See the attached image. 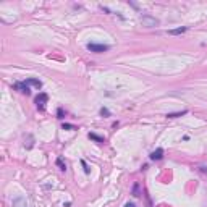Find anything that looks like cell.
<instances>
[{
	"label": "cell",
	"mask_w": 207,
	"mask_h": 207,
	"mask_svg": "<svg viewBox=\"0 0 207 207\" xmlns=\"http://www.w3.org/2000/svg\"><path fill=\"white\" fill-rule=\"evenodd\" d=\"M108 49V45H105V44H94V42H89L88 44V50H91V52H96V54H102V52H107Z\"/></svg>",
	"instance_id": "6da1fadb"
},
{
	"label": "cell",
	"mask_w": 207,
	"mask_h": 207,
	"mask_svg": "<svg viewBox=\"0 0 207 207\" xmlns=\"http://www.w3.org/2000/svg\"><path fill=\"white\" fill-rule=\"evenodd\" d=\"M47 100H49V96L45 94V92H41L37 97H36V105H37V108L39 110H44L45 108V104H47Z\"/></svg>",
	"instance_id": "7a4b0ae2"
},
{
	"label": "cell",
	"mask_w": 207,
	"mask_h": 207,
	"mask_svg": "<svg viewBox=\"0 0 207 207\" xmlns=\"http://www.w3.org/2000/svg\"><path fill=\"white\" fill-rule=\"evenodd\" d=\"M15 89H18L20 92H23V94H31V89H29V86H28L26 83H16L15 84Z\"/></svg>",
	"instance_id": "3957f363"
},
{
	"label": "cell",
	"mask_w": 207,
	"mask_h": 207,
	"mask_svg": "<svg viewBox=\"0 0 207 207\" xmlns=\"http://www.w3.org/2000/svg\"><path fill=\"white\" fill-rule=\"evenodd\" d=\"M13 207H29V205H28V201H26V198L20 196V198L13 199Z\"/></svg>",
	"instance_id": "277c9868"
},
{
	"label": "cell",
	"mask_w": 207,
	"mask_h": 207,
	"mask_svg": "<svg viewBox=\"0 0 207 207\" xmlns=\"http://www.w3.org/2000/svg\"><path fill=\"white\" fill-rule=\"evenodd\" d=\"M162 157H164V149H162V147L155 149V151L151 154V159H152V160H160Z\"/></svg>",
	"instance_id": "5b68a950"
},
{
	"label": "cell",
	"mask_w": 207,
	"mask_h": 207,
	"mask_svg": "<svg viewBox=\"0 0 207 207\" xmlns=\"http://www.w3.org/2000/svg\"><path fill=\"white\" fill-rule=\"evenodd\" d=\"M28 86H34V88H37V89H41L42 88V83L39 81V79H34V78H29V79H26L24 81Z\"/></svg>",
	"instance_id": "8992f818"
},
{
	"label": "cell",
	"mask_w": 207,
	"mask_h": 207,
	"mask_svg": "<svg viewBox=\"0 0 207 207\" xmlns=\"http://www.w3.org/2000/svg\"><path fill=\"white\" fill-rule=\"evenodd\" d=\"M141 21L144 23V24H147L149 28L157 24V20H154V18H149V16H142V20H141Z\"/></svg>",
	"instance_id": "52a82bcc"
},
{
	"label": "cell",
	"mask_w": 207,
	"mask_h": 207,
	"mask_svg": "<svg viewBox=\"0 0 207 207\" xmlns=\"http://www.w3.org/2000/svg\"><path fill=\"white\" fill-rule=\"evenodd\" d=\"M188 112L186 110H181V112H175V113H167V117L168 118H176V117H183V115H186Z\"/></svg>",
	"instance_id": "ba28073f"
},
{
	"label": "cell",
	"mask_w": 207,
	"mask_h": 207,
	"mask_svg": "<svg viewBox=\"0 0 207 207\" xmlns=\"http://www.w3.org/2000/svg\"><path fill=\"white\" fill-rule=\"evenodd\" d=\"M186 31V28H176V29H170L168 34H171V36H176V34H183Z\"/></svg>",
	"instance_id": "9c48e42d"
},
{
	"label": "cell",
	"mask_w": 207,
	"mask_h": 207,
	"mask_svg": "<svg viewBox=\"0 0 207 207\" xmlns=\"http://www.w3.org/2000/svg\"><path fill=\"white\" fill-rule=\"evenodd\" d=\"M133 196L134 198L141 196V189H139V185H137V183H134V186H133Z\"/></svg>",
	"instance_id": "30bf717a"
},
{
	"label": "cell",
	"mask_w": 207,
	"mask_h": 207,
	"mask_svg": "<svg viewBox=\"0 0 207 207\" xmlns=\"http://www.w3.org/2000/svg\"><path fill=\"white\" fill-rule=\"evenodd\" d=\"M57 165H58V168H60L62 171L66 170V164L63 162V159H57Z\"/></svg>",
	"instance_id": "8fae6325"
},
{
	"label": "cell",
	"mask_w": 207,
	"mask_h": 207,
	"mask_svg": "<svg viewBox=\"0 0 207 207\" xmlns=\"http://www.w3.org/2000/svg\"><path fill=\"white\" fill-rule=\"evenodd\" d=\"M89 137H91V139H94V141H97V142H104V137L97 136L96 133H89Z\"/></svg>",
	"instance_id": "7c38bea8"
},
{
	"label": "cell",
	"mask_w": 207,
	"mask_h": 207,
	"mask_svg": "<svg viewBox=\"0 0 207 207\" xmlns=\"http://www.w3.org/2000/svg\"><path fill=\"white\" fill-rule=\"evenodd\" d=\"M63 130H76L73 125H68V123H63Z\"/></svg>",
	"instance_id": "4fadbf2b"
},
{
	"label": "cell",
	"mask_w": 207,
	"mask_h": 207,
	"mask_svg": "<svg viewBox=\"0 0 207 207\" xmlns=\"http://www.w3.org/2000/svg\"><path fill=\"white\" fill-rule=\"evenodd\" d=\"M100 115H102V117H108V115H110V112H108L107 108H102V110H100Z\"/></svg>",
	"instance_id": "5bb4252c"
},
{
	"label": "cell",
	"mask_w": 207,
	"mask_h": 207,
	"mask_svg": "<svg viewBox=\"0 0 207 207\" xmlns=\"http://www.w3.org/2000/svg\"><path fill=\"white\" fill-rule=\"evenodd\" d=\"M81 164H83V167H84V171H86V173H89V167H88V164H86L84 160H83Z\"/></svg>",
	"instance_id": "9a60e30c"
},
{
	"label": "cell",
	"mask_w": 207,
	"mask_h": 207,
	"mask_svg": "<svg viewBox=\"0 0 207 207\" xmlns=\"http://www.w3.org/2000/svg\"><path fill=\"white\" fill-rule=\"evenodd\" d=\"M58 118H63V110L62 108H58Z\"/></svg>",
	"instance_id": "2e32d148"
},
{
	"label": "cell",
	"mask_w": 207,
	"mask_h": 207,
	"mask_svg": "<svg viewBox=\"0 0 207 207\" xmlns=\"http://www.w3.org/2000/svg\"><path fill=\"white\" fill-rule=\"evenodd\" d=\"M125 207H136L133 202H128V204H125Z\"/></svg>",
	"instance_id": "e0dca14e"
}]
</instances>
